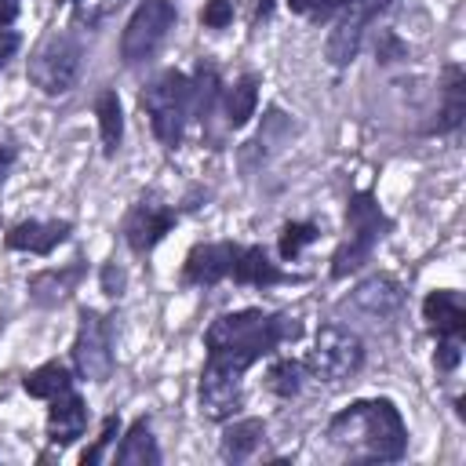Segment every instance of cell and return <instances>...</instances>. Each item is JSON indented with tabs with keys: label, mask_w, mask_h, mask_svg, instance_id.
Instances as JSON below:
<instances>
[{
	"label": "cell",
	"mask_w": 466,
	"mask_h": 466,
	"mask_svg": "<svg viewBox=\"0 0 466 466\" xmlns=\"http://www.w3.org/2000/svg\"><path fill=\"white\" fill-rule=\"evenodd\" d=\"M299 335L302 324L288 313L237 309L215 317L204 331L208 360L200 371V411L215 422H226L244 400V371Z\"/></svg>",
	"instance_id": "6da1fadb"
},
{
	"label": "cell",
	"mask_w": 466,
	"mask_h": 466,
	"mask_svg": "<svg viewBox=\"0 0 466 466\" xmlns=\"http://www.w3.org/2000/svg\"><path fill=\"white\" fill-rule=\"evenodd\" d=\"M328 437L353 462H397L408 448V426L393 400H353L331 415Z\"/></svg>",
	"instance_id": "7a4b0ae2"
},
{
	"label": "cell",
	"mask_w": 466,
	"mask_h": 466,
	"mask_svg": "<svg viewBox=\"0 0 466 466\" xmlns=\"http://www.w3.org/2000/svg\"><path fill=\"white\" fill-rule=\"evenodd\" d=\"M390 226H393V222L382 215L379 200H375L368 189L353 193L350 204H346V237H342V244H339L335 255H331V277L342 280V277L357 273V269L371 258L375 244L386 237Z\"/></svg>",
	"instance_id": "3957f363"
},
{
	"label": "cell",
	"mask_w": 466,
	"mask_h": 466,
	"mask_svg": "<svg viewBox=\"0 0 466 466\" xmlns=\"http://www.w3.org/2000/svg\"><path fill=\"white\" fill-rule=\"evenodd\" d=\"M138 102L149 116L153 135L167 149H175L182 142V131H186V120H189V76L178 73V69H164L157 80L146 84Z\"/></svg>",
	"instance_id": "277c9868"
},
{
	"label": "cell",
	"mask_w": 466,
	"mask_h": 466,
	"mask_svg": "<svg viewBox=\"0 0 466 466\" xmlns=\"http://www.w3.org/2000/svg\"><path fill=\"white\" fill-rule=\"evenodd\" d=\"M84 47L73 33H47L29 55V80L44 95H66L80 76Z\"/></svg>",
	"instance_id": "5b68a950"
},
{
	"label": "cell",
	"mask_w": 466,
	"mask_h": 466,
	"mask_svg": "<svg viewBox=\"0 0 466 466\" xmlns=\"http://www.w3.org/2000/svg\"><path fill=\"white\" fill-rule=\"evenodd\" d=\"M175 18L178 15H175L171 0H142L131 11V18L120 33V58L127 66H138V62L153 58L160 51V44L167 40V33L175 29Z\"/></svg>",
	"instance_id": "8992f818"
},
{
	"label": "cell",
	"mask_w": 466,
	"mask_h": 466,
	"mask_svg": "<svg viewBox=\"0 0 466 466\" xmlns=\"http://www.w3.org/2000/svg\"><path fill=\"white\" fill-rule=\"evenodd\" d=\"M113 324L98 309H80L76 313V339H73V368L80 379L106 382L113 375Z\"/></svg>",
	"instance_id": "52a82bcc"
},
{
	"label": "cell",
	"mask_w": 466,
	"mask_h": 466,
	"mask_svg": "<svg viewBox=\"0 0 466 466\" xmlns=\"http://www.w3.org/2000/svg\"><path fill=\"white\" fill-rule=\"evenodd\" d=\"M360 364H364V342L357 331H350L342 324H324L317 331V342H313L309 360H306V368H313L328 382L357 375Z\"/></svg>",
	"instance_id": "ba28073f"
},
{
	"label": "cell",
	"mask_w": 466,
	"mask_h": 466,
	"mask_svg": "<svg viewBox=\"0 0 466 466\" xmlns=\"http://www.w3.org/2000/svg\"><path fill=\"white\" fill-rule=\"evenodd\" d=\"M175 222H178V211H171L167 204H160L153 197H142L124 215V240L135 255H146L175 229Z\"/></svg>",
	"instance_id": "9c48e42d"
},
{
	"label": "cell",
	"mask_w": 466,
	"mask_h": 466,
	"mask_svg": "<svg viewBox=\"0 0 466 466\" xmlns=\"http://www.w3.org/2000/svg\"><path fill=\"white\" fill-rule=\"evenodd\" d=\"M237 248L233 240H211V244H197L189 255H186V266H182V284H193V288H211L218 280L229 277L233 269V258H237Z\"/></svg>",
	"instance_id": "30bf717a"
},
{
	"label": "cell",
	"mask_w": 466,
	"mask_h": 466,
	"mask_svg": "<svg viewBox=\"0 0 466 466\" xmlns=\"http://www.w3.org/2000/svg\"><path fill=\"white\" fill-rule=\"evenodd\" d=\"M229 277L240 288H277V284H299L302 280L295 273L277 269V262H269L266 248H258V244H240L237 248V258H233Z\"/></svg>",
	"instance_id": "8fae6325"
},
{
	"label": "cell",
	"mask_w": 466,
	"mask_h": 466,
	"mask_svg": "<svg viewBox=\"0 0 466 466\" xmlns=\"http://www.w3.org/2000/svg\"><path fill=\"white\" fill-rule=\"evenodd\" d=\"M84 426H87V404L73 390H66V393H58V397L47 400V422H44V430H47V441L55 448H69L84 433Z\"/></svg>",
	"instance_id": "7c38bea8"
},
{
	"label": "cell",
	"mask_w": 466,
	"mask_h": 466,
	"mask_svg": "<svg viewBox=\"0 0 466 466\" xmlns=\"http://www.w3.org/2000/svg\"><path fill=\"white\" fill-rule=\"evenodd\" d=\"M69 233H73V226H69V222H58V218H51V222H44V218H25V222H18V226H11V229L4 233V244H7L11 251L51 255Z\"/></svg>",
	"instance_id": "4fadbf2b"
},
{
	"label": "cell",
	"mask_w": 466,
	"mask_h": 466,
	"mask_svg": "<svg viewBox=\"0 0 466 466\" xmlns=\"http://www.w3.org/2000/svg\"><path fill=\"white\" fill-rule=\"evenodd\" d=\"M422 317L437 339H462V331H466V309H462L459 291H444V288L430 291L422 299Z\"/></svg>",
	"instance_id": "5bb4252c"
},
{
	"label": "cell",
	"mask_w": 466,
	"mask_h": 466,
	"mask_svg": "<svg viewBox=\"0 0 466 466\" xmlns=\"http://www.w3.org/2000/svg\"><path fill=\"white\" fill-rule=\"evenodd\" d=\"M400 302H404V291H400V284H397L393 277H386V273L368 277V280L353 291V306L364 309V313L375 317V320L393 317V313L400 309Z\"/></svg>",
	"instance_id": "9a60e30c"
},
{
	"label": "cell",
	"mask_w": 466,
	"mask_h": 466,
	"mask_svg": "<svg viewBox=\"0 0 466 466\" xmlns=\"http://www.w3.org/2000/svg\"><path fill=\"white\" fill-rule=\"evenodd\" d=\"M116 466H157L160 462V448L153 441V430H149V419H135L113 455Z\"/></svg>",
	"instance_id": "2e32d148"
},
{
	"label": "cell",
	"mask_w": 466,
	"mask_h": 466,
	"mask_svg": "<svg viewBox=\"0 0 466 466\" xmlns=\"http://www.w3.org/2000/svg\"><path fill=\"white\" fill-rule=\"evenodd\" d=\"M80 277H84L80 258H76L73 266H62V269H44V273L29 277V295H33V302H40V306H55V302H62V299L80 284Z\"/></svg>",
	"instance_id": "e0dca14e"
},
{
	"label": "cell",
	"mask_w": 466,
	"mask_h": 466,
	"mask_svg": "<svg viewBox=\"0 0 466 466\" xmlns=\"http://www.w3.org/2000/svg\"><path fill=\"white\" fill-rule=\"evenodd\" d=\"M266 437V422L262 419H233L226 430H222V444H218V455L226 462H244Z\"/></svg>",
	"instance_id": "ac0fdd59"
},
{
	"label": "cell",
	"mask_w": 466,
	"mask_h": 466,
	"mask_svg": "<svg viewBox=\"0 0 466 466\" xmlns=\"http://www.w3.org/2000/svg\"><path fill=\"white\" fill-rule=\"evenodd\" d=\"M95 116H98V135H102V153L113 157L120 149L124 138V109H120V95L113 87H106L95 98Z\"/></svg>",
	"instance_id": "d6986e66"
},
{
	"label": "cell",
	"mask_w": 466,
	"mask_h": 466,
	"mask_svg": "<svg viewBox=\"0 0 466 466\" xmlns=\"http://www.w3.org/2000/svg\"><path fill=\"white\" fill-rule=\"evenodd\" d=\"M22 390H25L29 397H36V400H51V397H58V393L73 390V375H69V368H66V364L47 360V364L33 368V371L22 379Z\"/></svg>",
	"instance_id": "ffe728a7"
},
{
	"label": "cell",
	"mask_w": 466,
	"mask_h": 466,
	"mask_svg": "<svg viewBox=\"0 0 466 466\" xmlns=\"http://www.w3.org/2000/svg\"><path fill=\"white\" fill-rule=\"evenodd\" d=\"M255 106H258V76L255 73H244L226 91V124L229 127H244L255 116Z\"/></svg>",
	"instance_id": "44dd1931"
},
{
	"label": "cell",
	"mask_w": 466,
	"mask_h": 466,
	"mask_svg": "<svg viewBox=\"0 0 466 466\" xmlns=\"http://www.w3.org/2000/svg\"><path fill=\"white\" fill-rule=\"evenodd\" d=\"M466 116V80H462V66H448V84H444V109L437 120V131L448 135L462 124Z\"/></svg>",
	"instance_id": "7402d4cb"
},
{
	"label": "cell",
	"mask_w": 466,
	"mask_h": 466,
	"mask_svg": "<svg viewBox=\"0 0 466 466\" xmlns=\"http://www.w3.org/2000/svg\"><path fill=\"white\" fill-rule=\"evenodd\" d=\"M215 98H218V69L200 62L197 73H193V80H189V116L208 120Z\"/></svg>",
	"instance_id": "603a6c76"
},
{
	"label": "cell",
	"mask_w": 466,
	"mask_h": 466,
	"mask_svg": "<svg viewBox=\"0 0 466 466\" xmlns=\"http://www.w3.org/2000/svg\"><path fill=\"white\" fill-rule=\"evenodd\" d=\"M302 379H306V364L302 360H291V357H280L266 371V390L288 400V397H295L302 390Z\"/></svg>",
	"instance_id": "cb8c5ba5"
},
{
	"label": "cell",
	"mask_w": 466,
	"mask_h": 466,
	"mask_svg": "<svg viewBox=\"0 0 466 466\" xmlns=\"http://www.w3.org/2000/svg\"><path fill=\"white\" fill-rule=\"evenodd\" d=\"M320 237V229L313 226V222H288L284 229H280V240H277V251H280V258H295L306 244H313Z\"/></svg>",
	"instance_id": "d4e9b609"
},
{
	"label": "cell",
	"mask_w": 466,
	"mask_h": 466,
	"mask_svg": "<svg viewBox=\"0 0 466 466\" xmlns=\"http://www.w3.org/2000/svg\"><path fill=\"white\" fill-rule=\"evenodd\" d=\"M116 433H120V415H106V419H102V433L95 437V444L80 451V466H98L102 455H106V448L113 444Z\"/></svg>",
	"instance_id": "484cf974"
},
{
	"label": "cell",
	"mask_w": 466,
	"mask_h": 466,
	"mask_svg": "<svg viewBox=\"0 0 466 466\" xmlns=\"http://www.w3.org/2000/svg\"><path fill=\"white\" fill-rule=\"evenodd\" d=\"M353 0H288V7L302 18H313V22H324L331 15H342Z\"/></svg>",
	"instance_id": "4316f807"
},
{
	"label": "cell",
	"mask_w": 466,
	"mask_h": 466,
	"mask_svg": "<svg viewBox=\"0 0 466 466\" xmlns=\"http://www.w3.org/2000/svg\"><path fill=\"white\" fill-rule=\"evenodd\" d=\"M200 22L208 29H226L233 22V4L229 0H208L204 11H200Z\"/></svg>",
	"instance_id": "83f0119b"
},
{
	"label": "cell",
	"mask_w": 466,
	"mask_h": 466,
	"mask_svg": "<svg viewBox=\"0 0 466 466\" xmlns=\"http://www.w3.org/2000/svg\"><path fill=\"white\" fill-rule=\"evenodd\" d=\"M441 371H455L462 360V339H437V353H433Z\"/></svg>",
	"instance_id": "f1b7e54d"
},
{
	"label": "cell",
	"mask_w": 466,
	"mask_h": 466,
	"mask_svg": "<svg viewBox=\"0 0 466 466\" xmlns=\"http://www.w3.org/2000/svg\"><path fill=\"white\" fill-rule=\"evenodd\" d=\"M124 284H127V277H124V269L120 266H102V291L109 295V299H120L124 295Z\"/></svg>",
	"instance_id": "f546056e"
},
{
	"label": "cell",
	"mask_w": 466,
	"mask_h": 466,
	"mask_svg": "<svg viewBox=\"0 0 466 466\" xmlns=\"http://www.w3.org/2000/svg\"><path fill=\"white\" fill-rule=\"evenodd\" d=\"M404 58V44L393 33H379V62H397Z\"/></svg>",
	"instance_id": "4dcf8cb0"
},
{
	"label": "cell",
	"mask_w": 466,
	"mask_h": 466,
	"mask_svg": "<svg viewBox=\"0 0 466 466\" xmlns=\"http://www.w3.org/2000/svg\"><path fill=\"white\" fill-rule=\"evenodd\" d=\"M18 44H22V40H18V33H15V29H0V69L15 58Z\"/></svg>",
	"instance_id": "1f68e13d"
},
{
	"label": "cell",
	"mask_w": 466,
	"mask_h": 466,
	"mask_svg": "<svg viewBox=\"0 0 466 466\" xmlns=\"http://www.w3.org/2000/svg\"><path fill=\"white\" fill-rule=\"evenodd\" d=\"M22 11V0H0V29H7Z\"/></svg>",
	"instance_id": "d6a6232c"
},
{
	"label": "cell",
	"mask_w": 466,
	"mask_h": 466,
	"mask_svg": "<svg viewBox=\"0 0 466 466\" xmlns=\"http://www.w3.org/2000/svg\"><path fill=\"white\" fill-rule=\"evenodd\" d=\"M11 164H15V146L0 142V186H4V178L11 175Z\"/></svg>",
	"instance_id": "836d02e7"
},
{
	"label": "cell",
	"mask_w": 466,
	"mask_h": 466,
	"mask_svg": "<svg viewBox=\"0 0 466 466\" xmlns=\"http://www.w3.org/2000/svg\"><path fill=\"white\" fill-rule=\"evenodd\" d=\"M277 0H255V18H269Z\"/></svg>",
	"instance_id": "e575fe53"
},
{
	"label": "cell",
	"mask_w": 466,
	"mask_h": 466,
	"mask_svg": "<svg viewBox=\"0 0 466 466\" xmlns=\"http://www.w3.org/2000/svg\"><path fill=\"white\" fill-rule=\"evenodd\" d=\"M58 4H73V0H58ZM102 4H109V0H102Z\"/></svg>",
	"instance_id": "d590c367"
}]
</instances>
